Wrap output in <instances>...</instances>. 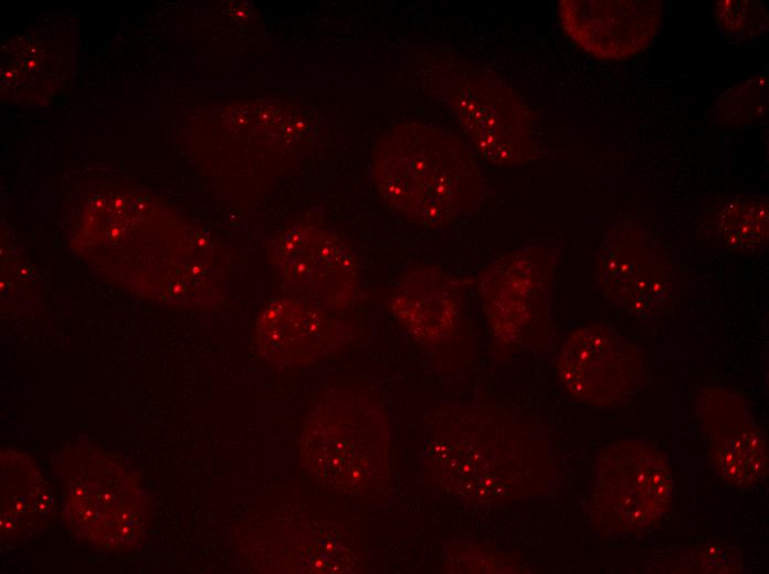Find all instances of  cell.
Segmentation results:
<instances>
[{
	"label": "cell",
	"mask_w": 769,
	"mask_h": 574,
	"mask_svg": "<svg viewBox=\"0 0 769 574\" xmlns=\"http://www.w3.org/2000/svg\"><path fill=\"white\" fill-rule=\"evenodd\" d=\"M423 478L475 507L520 500L535 474L527 428L496 405H444L429 418Z\"/></svg>",
	"instance_id": "obj_1"
},
{
	"label": "cell",
	"mask_w": 769,
	"mask_h": 574,
	"mask_svg": "<svg viewBox=\"0 0 769 574\" xmlns=\"http://www.w3.org/2000/svg\"><path fill=\"white\" fill-rule=\"evenodd\" d=\"M372 179L389 208L430 230L473 214L486 194L474 152L451 132L421 121L397 124L379 137Z\"/></svg>",
	"instance_id": "obj_2"
},
{
	"label": "cell",
	"mask_w": 769,
	"mask_h": 574,
	"mask_svg": "<svg viewBox=\"0 0 769 574\" xmlns=\"http://www.w3.org/2000/svg\"><path fill=\"white\" fill-rule=\"evenodd\" d=\"M298 450L304 469L330 490L368 496L390 482L389 424L367 390L335 387L317 397L304 416Z\"/></svg>",
	"instance_id": "obj_3"
},
{
	"label": "cell",
	"mask_w": 769,
	"mask_h": 574,
	"mask_svg": "<svg viewBox=\"0 0 769 574\" xmlns=\"http://www.w3.org/2000/svg\"><path fill=\"white\" fill-rule=\"evenodd\" d=\"M425 78L430 94L447 108L485 161L508 168L536 156L531 111L495 72L441 51Z\"/></svg>",
	"instance_id": "obj_4"
},
{
	"label": "cell",
	"mask_w": 769,
	"mask_h": 574,
	"mask_svg": "<svg viewBox=\"0 0 769 574\" xmlns=\"http://www.w3.org/2000/svg\"><path fill=\"white\" fill-rule=\"evenodd\" d=\"M63 518L83 541L103 550L137 548L148 530L149 504L134 472L115 456L72 447L57 456Z\"/></svg>",
	"instance_id": "obj_5"
},
{
	"label": "cell",
	"mask_w": 769,
	"mask_h": 574,
	"mask_svg": "<svg viewBox=\"0 0 769 574\" xmlns=\"http://www.w3.org/2000/svg\"><path fill=\"white\" fill-rule=\"evenodd\" d=\"M672 499L670 463L652 443L623 439L599 453L588 510L601 534L642 532L664 517Z\"/></svg>",
	"instance_id": "obj_6"
},
{
	"label": "cell",
	"mask_w": 769,
	"mask_h": 574,
	"mask_svg": "<svg viewBox=\"0 0 769 574\" xmlns=\"http://www.w3.org/2000/svg\"><path fill=\"white\" fill-rule=\"evenodd\" d=\"M267 255L285 295L336 313L357 302L361 288L358 256L330 226L296 221L273 236Z\"/></svg>",
	"instance_id": "obj_7"
},
{
	"label": "cell",
	"mask_w": 769,
	"mask_h": 574,
	"mask_svg": "<svg viewBox=\"0 0 769 574\" xmlns=\"http://www.w3.org/2000/svg\"><path fill=\"white\" fill-rule=\"evenodd\" d=\"M252 562L268 573H361L364 551L343 525L305 511H274L251 531Z\"/></svg>",
	"instance_id": "obj_8"
},
{
	"label": "cell",
	"mask_w": 769,
	"mask_h": 574,
	"mask_svg": "<svg viewBox=\"0 0 769 574\" xmlns=\"http://www.w3.org/2000/svg\"><path fill=\"white\" fill-rule=\"evenodd\" d=\"M554 266L551 249L530 246L497 257L480 275L478 298L498 350L526 344L546 311Z\"/></svg>",
	"instance_id": "obj_9"
},
{
	"label": "cell",
	"mask_w": 769,
	"mask_h": 574,
	"mask_svg": "<svg viewBox=\"0 0 769 574\" xmlns=\"http://www.w3.org/2000/svg\"><path fill=\"white\" fill-rule=\"evenodd\" d=\"M557 371L572 397L596 407L625 404L645 376L640 348L601 323L578 327L566 337Z\"/></svg>",
	"instance_id": "obj_10"
},
{
	"label": "cell",
	"mask_w": 769,
	"mask_h": 574,
	"mask_svg": "<svg viewBox=\"0 0 769 574\" xmlns=\"http://www.w3.org/2000/svg\"><path fill=\"white\" fill-rule=\"evenodd\" d=\"M351 332L350 323L338 313L284 294L267 300L259 311L254 342L270 365L289 370L339 352Z\"/></svg>",
	"instance_id": "obj_11"
},
{
	"label": "cell",
	"mask_w": 769,
	"mask_h": 574,
	"mask_svg": "<svg viewBox=\"0 0 769 574\" xmlns=\"http://www.w3.org/2000/svg\"><path fill=\"white\" fill-rule=\"evenodd\" d=\"M663 15L657 0H562L558 17L565 33L586 53L623 61L655 40Z\"/></svg>",
	"instance_id": "obj_12"
},
{
	"label": "cell",
	"mask_w": 769,
	"mask_h": 574,
	"mask_svg": "<svg viewBox=\"0 0 769 574\" xmlns=\"http://www.w3.org/2000/svg\"><path fill=\"white\" fill-rule=\"evenodd\" d=\"M698 415L708 457L724 481L747 488L767 478V438L739 394L704 391Z\"/></svg>",
	"instance_id": "obj_13"
},
{
	"label": "cell",
	"mask_w": 769,
	"mask_h": 574,
	"mask_svg": "<svg viewBox=\"0 0 769 574\" xmlns=\"http://www.w3.org/2000/svg\"><path fill=\"white\" fill-rule=\"evenodd\" d=\"M465 285L434 266L407 269L392 287L388 307L394 319L420 343H446L465 318Z\"/></svg>",
	"instance_id": "obj_14"
},
{
	"label": "cell",
	"mask_w": 769,
	"mask_h": 574,
	"mask_svg": "<svg viewBox=\"0 0 769 574\" xmlns=\"http://www.w3.org/2000/svg\"><path fill=\"white\" fill-rule=\"evenodd\" d=\"M597 281L608 298L636 315H650L670 293V267L645 234H610L597 261Z\"/></svg>",
	"instance_id": "obj_15"
},
{
	"label": "cell",
	"mask_w": 769,
	"mask_h": 574,
	"mask_svg": "<svg viewBox=\"0 0 769 574\" xmlns=\"http://www.w3.org/2000/svg\"><path fill=\"white\" fill-rule=\"evenodd\" d=\"M54 501L35 463L25 454L1 456V535L18 540L33 535L53 519Z\"/></svg>",
	"instance_id": "obj_16"
},
{
	"label": "cell",
	"mask_w": 769,
	"mask_h": 574,
	"mask_svg": "<svg viewBox=\"0 0 769 574\" xmlns=\"http://www.w3.org/2000/svg\"><path fill=\"white\" fill-rule=\"evenodd\" d=\"M713 226L717 237L730 247L757 249L768 238V203L763 199H733L717 208Z\"/></svg>",
	"instance_id": "obj_17"
},
{
	"label": "cell",
	"mask_w": 769,
	"mask_h": 574,
	"mask_svg": "<svg viewBox=\"0 0 769 574\" xmlns=\"http://www.w3.org/2000/svg\"><path fill=\"white\" fill-rule=\"evenodd\" d=\"M717 25L735 36L754 38L768 28V14L757 1H718L714 7Z\"/></svg>",
	"instance_id": "obj_18"
}]
</instances>
